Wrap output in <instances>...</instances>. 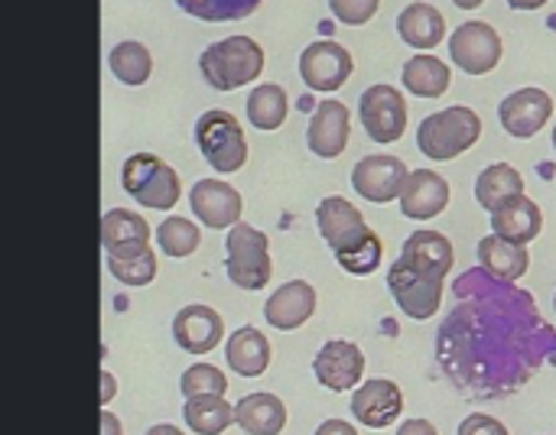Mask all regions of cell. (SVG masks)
Masks as SVG:
<instances>
[{"mask_svg": "<svg viewBox=\"0 0 556 435\" xmlns=\"http://www.w3.org/2000/svg\"><path fill=\"white\" fill-rule=\"evenodd\" d=\"M450 205V182L433 169L410 172L404 192H401V212L414 221H430Z\"/></svg>", "mask_w": 556, "mask_h": 435, "instance_id": "d6986e66", "label": "cell"}, {"mask_svg": "<svg viewBox=\"0 0 556 435\" xmlns=\"http://www.w3.org/2000/svg\"><path fill=\"white\" fill-rule=\"evenodd\" d=\"M352 68H355L352 52L342 42H332V39L309 42L303 49V55H300V75H303V81L313 91H323V94L339 91L352 78Z\"/></svg>", "mask_w": 556, "mask_h": 435, "instance_id": "30bf717a", "label": "cell"}, {"mask_svg": "<svg viewBox=\"0 0 556 435\" xmlns=\"http://www.w3.org/2000/svg\"><path fill=\"white\" fill-rule=\"evenodd\" d=\"M182 420L195 435H222L235 423V407L225 397L215 394H202V397H189L182 407Z\"/></svg>", "mask_w": 556, "mask_h": 435, "instance_id": "83f0119b", "label": "cell"}, {"mask_svg": "<svg viewBox=\"0 0 556 435\" xmlns=\"http://www.w3.org/2000/svg\"><path fill=\"white\" fill-rule=\"evenodd\" d=\"M313 435H358V430L345 420H326Z\"/></svg>", "mask_w": 556, "mask_h": 435, "instance_id": "74e56055", "label": "cell"}, {"mask_svg": "<svg viewBox=\"0 0 556 435\" xmlns=\"http://www.w3.org/2000/svg\"><path fill=\"white\" fill-rule=\"evenodd\" d=\"M199 68L215 91H235L264 72V49L251 36H228L199 55Z\"/></svg>", "mask_w": 556, "mask_h": 435, "instance_id": "3957f363", "label": "cell"}, {"mask_svg": "<svg viewBox=\"0 0 556 435\" xmlns=\"http://www.w3.org/2000/svg\"><path fill=\"white\" fill-rule=\"evenodd\" d=\"M410 179V169L404 166V159L388 156V153H375L355 163L352 169V185L355 192L371 202V205H388L391 199H401L404 185Z\"/></svg>", "mask_w": 556, "mask_h": 435, "instance_id": "8fae6325", "label": "cell"}, {"mask_svg": "<svg viewBox=\"0 0 556 435\" xmlns=\"http://www.w3.org/2000/svg\"><path fill=\"white\" fill-rule=\"evenodd\" d=\"M482 137V117L472 107H443L430 117H424V124L417 127V146L424 156L430 159H456L466 150H472Z\"/></svg>", "mask_w": 556, "mask_h": 435, "instance_id": "277c9868", "label": "cell"}, {"mask_svg": "<svg viewBox=\"0 0 556 435\" xmlns=\"http://www.w3.org/2000/svg\"><path fill=\"white\" fill-rule=\"evenodd\" d=\"M270 342L267 335H261V329L254 325H241L235 329V335H228L225 342V361L238 378H261L270 368Z\"/></svg>", "mask_w": 556, "mask_h": 435, "instance_id": "44dd1931", "label": "cell"}, {"mask_svg": "<svg viewBox=\"0 0 556 435\" xmlns=\"http://www.w3.org/2000/svg\"><path fill=\"white\" fill-rule=\"evenodd\" d=\"M287 114H290V101H287V91L280 85L267 81V85H257L248 94V120L257 130H277V127H283Z\"/></svg>", "mask_w": 556, "mask_h": 435, "instance_id": "f1b7e54d", "label": "cell"}, {"mask_svg": "<svg viewBox=\"0 0 556 435\" xmlns=\"http://www.w3.org/2000/svg\"><path fill=\"white\" fill-rule=\"evenodd\" d=\"M476 254H479L482 270H489L495 280H505V283H518V280L528 273V267H531L528 247H521V244H515V241H505V238H498V234L482 238Z\"/></svg>", "mask_w": 556, "mask_h": 435, "instance_id": "cb8c5ba5", "label": "cell"}, {"mask_svg": "<svg viewBox=\"0 0 556 435\" xmlns=\"http://www.w3.org/2000/svg\"><path fill=\"white\" fill-rule=\"evenodd\" d=\"M313 374L332 394L362 387V381H365V351L355 342L332 338V342H326L319 348V355L313 361Z\"/></svg>", "mask_w": 556, "mask_h": 435, "instance_id": "7c38bea8", "label": "cell"}, {"mask_svg": "<svg viewBox=\"0 0 556 435\" xmlns=\"http://www.w3.org/2000/svg\"><path fill=\"white\" fill-rule=\"evenodd\" d=\"M397 33L414 49H433L446 36V20L433 3H410L397 16Z\"/></svg>", "mask_w": 556, "mask_h": 435, "instance_id": "d4e9b609", "label": "cell"}, {"mask_svg": "<svg viewBox=\"0 0 556 435\" xmlns=\"http://www.w3.org/2000/svg\"><path fill=\"white\" fill-rule=\"evenodd\" d=\"M554 150H556V127H554Z\"/></svg>", "mask_w": 556, "mask_h": 435, "instance_id": "ee69618b", "label": "cell"}, {"mask_svg": "<svg viewBox=\"0 0 556 435\" xmlns=\"http://www.w3.org/2000/svg\"><path fill=\"white\" fill-rule=\"evenodd\" d=\"M101 435H124V430H121V420L114 417V413H108V410H101Z\"/></svg>", "mask_w": 556, "mask_h": 435, "instance_id": "ab89813d", "label": "cell"}, {"mask_svg": "<svg viewBox=\"0 0 556 435\" xmlns=\"http://www.w3.org/2000/svg\"><path fill=\"white\" fill-rule=\"evenodd\" d=\"M316 312V290L306 280H290L283 283L267 303H264V319L277 332H296L303 329Z\"/></svg>", "mask_w": 556, "mask_h": 435, "instance_id": "ac0fdd59", "label": "cell"}, {"mask_svg": "<svg viewBox=\"0 0 556 435\" xmlns=\"http://www.w3.org/2000/svg\"><path fill=\"white\" fill-rule=\"evenodd\" d=\"M316 225L345 273L371 277L381 267V257H384L381 238L365 225L362 212L349 199L342 195L323 199L316 208Z\"/></svg>", "mask_w": 556, "mask_h": 435, "instance_id": "7a4b0ae2", "label": "cell"}, {"mask_svg": "<svg viewBox=\"0 0 556 435\" xmlns=\"http://www.w3.org/2000/svg\"><path fill=\"white\" fill-rule=\"evenodd\" d=\"M156 244L166 257H192L202 244V231L199 225H192L189 218H166L160 228H156Z\"/></svg>", "mask_w": 556, "mask_h": 435, "instance_id": "1f68e13d", "label": "cell"}, {"mask_svg": "<svg viewBox=\"0 0 556 435\" xmlns=\"http://www.w3.org/2000/svg\"><path fill=\"white\" fill-rule=\"evenodd\" d=\"M453 241L437 231H414L404 241L401 257L391 264L388 290L407 319L427 322L443 306V283L453 270Z\"/></svg>", "mask_w": 556, "mask_h": 435, "instance_id": "6da1fadb", "label": "cell"}, {"mask_svg": "<svg viewBox=\"0 0 556 435\" xmlns=\"http://www.w3.org/2000/svg\"><path fill=\"white\" fill-rule=\"evenodd\" d=\"M511 3V10H541L547 0H508Z\"/></svg>", "mask_w": 556, "mask_h": 435, "instance_id": "60d3db41", "label": "cell"}, {"mask_svg": "<svg viewBox=\"0 0 556 435\" xmlns=\"http://www.w3.org/2000/svg\"><path fill=\"white\" fill-rule=\"evenodd\" d=\"M551 114H554V98L544 88H521L498 104L502 127L518 140L538 137L547 127Z\"/></svg>", "mask_w": 556, "mask_h": 435, "instance_id": "4fadbf2b", "label": "cell"}, {"mask_svg": "<svg viewBox=\"0 0 556 435\" xmlns=\"http://www.w3.org/2000/svg\"><path fill=\"white\" fill-rule=\"evenodd\" d=\"M352 413L365 430H388L404 413V394L388 378L365 381L352 394Z\"/></svg>", "mask_w": 556, "mask_h": 435, "instance_id": "9a60e30c", "label": "cell"}, {"mask_svg": "<svg viewBox=\"0 0 556 435\" xmlns=\"http://www.w3.org/2000/svg\"><path fill=\"white\" fill-rule=\"evenodd\" d=\"M518 195H525V179L511 163H495V166L482 169L476 179V199L489 212H498L502 205H508Z\"/></svg>", "mask_w": 556, "mask_h": 435, "instance_id": "484cf974", "label": "cell"}, {"mask_svg": "<svg viewBox=\"0 0 556 435\" xmlns=\"http://www.w3.org/2000/svg\"><path fill=\"white\" fill-rule=\"evenodd\" d=\"M397 435H440V433H437V426H433L430 420H407V423H401Z\"/></svg>", "mask_w": 556, "mask_h": 435, "instance_id": "8d00e7d4", "label": "cell"}, {"mask_svg": "<svg viewBox=\"0 0 556 435\" xmlns=\"http://www.w3.org/2000/svg\"><path fill=\"white\" fill-rule=\"evenodd\" d=\"M401 78H404V88L414 91L417 98H443L450 91V81H453L450 65L440 62L437 55H427V52L407 59Z\"/></svg>", "mask_w": 556, "mask_h": 435, "instance_id": "4316f807", "label": "cell"}, {"mask_svg": "<svg viewBox=\"0 0 556 435\" xmlns=\"http://www.w3.org/2000/svg\"><path fill=\"white\" fill-rule=\"evenodd\" d=\"M492 231L498 238H505V241H515V244L528 247L544 231L541 205L534 199H528V195L511 199L508 205H502L498 212H492Z\"/></svg>", "mask_w": 556, "mask_h": 435, "instance_id": "ffe728a7", "label": "cell"}, {"mask_svg": "<svg viewBox=\"0 0 556 435\" xmlns=\"http://www.w3.org/2000/svg\"><path fill=\"white\" fill-rule=\"evenodd\" d=\"M108 68L111 75H117V81L124 85H143L153 72V55L143 42H117L111 52H108Z\"/></svg>", "mask_w": 556, "mask_h": 435, "instance_id": "f546056e", "label": "cell"}, {"mask_svg": "<svg viewBox=\"0 0 556 435\" xmlns=\"http://www.w3.org/2000/svg\"><path fill=\"white\" fill-rule=\"evenodd\" d=\"M329 7H332V13H336L339 23L362 26V23H368L378 13L381 0H329Z\"/></svg>", "mask_w": 556, "mask_h": 435, "instance_id": "e575fe53", "label": "cell"}, {"mask_svg": "<svg viewBox=\"0 0 556 435\" xmlns=\"http://www.w3.org/2000/svg\"><path fill=\"white\" fill-rule=\"evenodd\" d=\"M456 7H463V10H476V7H482L485 0H453Z\"/></svg>", "mask_w": 556, "mask_h": 435, "instance_id": "7bdbcfd3", "label": "cell"}, {"mask_svg": "<svg viewBox=\"0 0 556 435\" xmlns=\"http://www.w3.org/2000/svg\"><path fill=\"white\" fill-rule=\"evenodd\" d=\"M358 114L375 143H397L407 130V101L394 85L365 88Z\"/></svg>", "mask_w": 556, "mask_h": 435, "instance_id": "ba28073f", "label": "cell"}, {"mask_svg": "<svg viewBox=\"0 0 556 435\" xmlns=\"http://www.w3.org/2000/svg\"><path fill=\"white\" fill-rule=\"evenodd\" d=\"M456 435H511V433H508V426H505L502 420H495V417H489V413H472V417H466V420L459 423V433Z\"/></svg>", "mask_w": 556, "mask_h": 435, "instance_id": "d590c367", "label": "cell"}, {"mask_svg": "<svg viewBox=\"0 0 556 435\" xmlns=\"http://www.w3.org/2000/svg\"><path fill=\"white\" fill-rule=\"evenodd\" d=\"M554 309H556V296H554Z\"/></svg>", "mask_w": 556, "mask_h": 435, "instance_id": "f6af8a7d", "label": "cell"}, {"mask_svg": "<svg viewBox=\"0 0 556 435\" xmlns=\"http://www.w3.org/2000/svg\"><path fill=\"white\" fill-rule=\"evenodd\" d=\"M235 423L248 435H280L287 430V407L277 394H248L235 404Z\"/></svg>", "mask_w": 556, "mask_h": 435, "instance_id": "7402d4cb", "label": "cell"}, {"mask_svg": "<svg viewBox=\"0 0 556 435\" xmlns=\"http://www.w3.org/2000/svg\"><path fill=\"white\" fill-rule=\"evenodd\" d=\"M101 244L108 254H130V251L150 247V225L137 212L111 208L101 218Z\"/></svg>", "mask_w": 556, "mask_h": 435, "instance_id": "603a6c76", "label": "cell"}, {"mask_svg": "<svg viewBox=\"0 0 556 435\" xmlns=\"http://www.w3.org/2000/svg\"><path fill=\"white\" fill-rule=\"evenodd\" d=\"M147 435H186L182 430H176V426H169V423H160V426H150Z\"/></svg>", "mask_w": 556, "mask_h": 435, "instance_id": "b9f144b4", "label": "cell"}, {"mask_svg": "<svg viewBox=\"0 0 556 435\" xmlns=\"http://www.w3.org/2000/svg\"><path fill=\"white\" fill-rule=\"evenodd\" d=\"M225 338V322L212 306H186L173 319V342L186 355H208L222 345Z\"/></svg>", "mask_w": 556, "mask_h": 435, "instance_id": "2e32d148", "label": "cell"}, {"mask_svg": "<svg viewBox=\"0 0 556 435\" xmlns=\"http://www.w3.org/2000/svg\"><path fill=\"white\" fill-rule=\"evenodd\" d=\"M195 143L205 163L222 176H231L248 163V137L231 111H205L195 120Z\"/></svg>", "mask_w": 556, "mask_h": 435, "instance_id": "52a82bcc", "label": "cell"}, {"mask_svg": "<svg viewBox=\"0 0 556 435\" xmlns=\"http://www.w3.org/2000/svg\"><path fill=\"white\" fill-rule=\"evenodd\" d=\"M108 273L124 286H150L156 280V254L153 247H140L130 254H108Z\"/></svg>", "mask_w": 556, "mask_h": 435, "instance_id": "4dcf8cb0", "label": "cell"}, {"mask_svg": "<svg viewBox=\"0 0 556 435\" xmlns=\"http://www.w3.org/2000/svg\"><path fill=\"white\" fill-rule=\"evenodd\" d=\"M189 16L205 20V23H231L251 16L261 0H176Z\"/></svg>", "mask_w": 556, "mask_h": 435, "instance_id": "d6a6232c", "label": "cell"}, {"mask_svg": "<svg viewBox=\"0 0 556 435\" xmlns=\"http://www.w3.org/2000/svg\"><path fill=\"white\" fill-rule=\"evenodd\" d=\"M189 205L195 212V218L212 228V231H225V228H235L241 221V192L222 179H202L192 185L189 192Z\"/></svg>", "mask_w": 556, "mask_h": 435, "instance_id": "5bb4252c", "label": "cell"}, {"mask_svg": "<svg viewBox=\"0 0 556 435\" xmlns=\"http://www.w3.org/2000/svg\"><path fill=\"white\" fill-rule=\"evenodd\" d=\"M225 251H228L225 270L235 286L257 293L270 283L274 264H270V241L264 231H257L248 221H238L235 228H228Z\"/></svg>", "mask_w": 556, "mask_h": 435, "instance_id": "5b68a950", "label": "cell"}, {"mask_svg": "<svg viewBox=\"0 0 556 435\" xmlns=\"http://www.w3.org/2000/svg\"><path fill=\"white\" fill-rule=\"evenodd\" d=\"M453 62L469 75H489L502 62V36L485 20H469L450 36Z\"/></svg>", "mask_w": 556, "mask_h": 435, "instance_id": "9c48e42d", "label": "cell"}, {"mask_svg": "<svg viewBox=\"0 0 556 435\" xmlns=\"http://www.w3.org/2000/svg\"><path fill=\"white\" fill-rule=\"evenodd\" d=\"M121 185L137 205L156 212H169L182 195L176 169L153 153H134L121 169Z\"/></svg>", "mask_w": 556, "mask_h": 435, "instance_id": "8992f818", "label": "cell"}, {"mask_svg": "<svg viewBox=\"0 0 556 435\" xmlns=\"http://www.w3.org/2000/svg\"><path fill=\"white\" fill-rule=\"evenodd\" d=\"M179 391L182 397H202V394H215V397H225L228 394V378L225 371H218L215 364H192L182 371L179 378Z\"/></svg>", "mask_w": 556, "mask_h": 435, "instance_id": "836d02e7", "label": "cell"}, {"mask_svg": "<svg viewBox=\"0 0 556 435\" xmlns=\"http://www.w3.org/2000/svg\"><path fill=\"white\" fill-rule=\"evenodd\" d=\"M114 394H117V381H114V374L101 371V410L114 400Z\"/></svg>", "mask_w": 556, "mask_h": 435, "instance_id": "f35d334b", "label": "cell"}, {"mask_svg": "<svg viewBox=\"0 0 556 435\" xmlns=\"http://www.w3.org/2000/svg\"><path fill=\"white\" fill-rule=\"evenodd\" d=\"M349 133H352V114H349V107L342 101H319V107L313 111L309 130H306L309 150L319 159H336L349 146Z\"/></svg>", "mask_w": 556, "mask_h": 435, "instance_id": "e0dca14e", "label": "cell"}]
</instances>
